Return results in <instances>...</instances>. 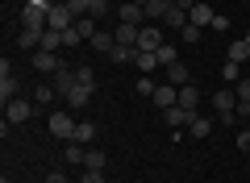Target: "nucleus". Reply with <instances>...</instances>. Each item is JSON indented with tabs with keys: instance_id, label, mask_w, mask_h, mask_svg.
<instances>
[{
	"instance_id": "nucleus-36",
	"label": "nucleus",
	"mask_w": 250,
	"mask_h": 183,
	"mask_svg": "<svg viewBox=\"0 0 250 183\" xmlns=\"http://www.w3.org/2000/svg\"><path fill=\"white\" fill-rule=\"evenodd\" d=\"M108 9H113V4H104V0H92V13H88V17H108Z\"/></svg>"
},
{
	"instance_id": "nucleus-10",
	"label": "nucleus",
	"mask_w": 250,
	"mask_h": 183,
	"mask_svg": "<svg viewBox=\"0 0 250 183\" xmlns=\"http://www.w3.org/2000/svg\"><path fill=\"white\" fill-rule=\"evenodd\" d=\"M150 100H154L159 108H175V104H179V87H175V83H159Z\"/></svg>"
},
{
	"instance_id": "nucleus-7",
	"label": "nucleus",
	"mask_w": 250,
	"mask_h": 183,
	"mask_svg": "<svg viewBox=\"0 0 250 183\" xmlns=\"http://www.w3.org/2000/svg\"><path fill=\"white\" fill-rule=\"evenodd\" d=\"M50 87L59 92V96H67V92L75 87V67H67V62H62V67H59V71L50 75Z\"/></svg>"
},
{
	"instance_id": "nucleus-37",
	"label": "nucleus",
	"mask_w": 250,
	"mask_h": 183,
	"mask_svg": "<svg viewBox=\"0 0 250 183\" xmlns=\"http://www.w3.org/2000/svg\"><path fill=\"white\" fill-rule=\"evenodd\" d=\"M221 79H225V83H238V62H225V67H221Z\"/></svg>"
},
{
	"instance_id": "nucleus-31",
	"label": "nucleus",
	"mask_w": 250,
	"mask_h": 183,
	"mask_svg": "<svg viewBox=\"0 0 250 183\" xmlns=\"http://www.w3.org/2000/svg\"><path fill=\"white\" fill-rule=\"evenodd\" d=\"M163 25H175V29H184V25H188V13L171 4V13H167V17H163Z\"/></svg>"
},
{
	"instance_id": "nucleus-12",
	"label": "nucleus",
	"mask_w": 250,
	"mask_h": 183,
	"mask_svg": "<svg viewBox=\"0 0 250 183\" xmlns=\"http://www.w3.org/2000/svg\"><path fill=\"white\" fill-rule=\"evenodd\" d=\"M192 117H196V113H188V108H179V104H175V108H163V121H167L175 133L184 129V125H192Z\"/></svg>"
},
{
	"instance_id": "nucleus-43",
	"label": "nucleus",
	"mask_w": 250,
	"mask_h": 183,
	"mask_svg": "<svg viewBox=\"0 0 250 183\" xmlns=\"http://www.w3.org/2000/svg\"><path fill=\"white\" fill-rule=\"evenodd\" d=\"M42 183H67V175H62V171H50V175H46Z\"/></svg>"
},
{
	"instance_id": "nucleus-3",
	"label": "nucleus",
	"mask_w": 250,
	"mask_h": 183,
	"mask_svg": "<svg viewBox=\"0 0 250 183\" xmlns=\"http://www.w3.org/2000/svg\"><path fill=\"white\" fill-rule=\"evenodd\" d=\"M50 133L54 138H62V142H75V121H71V113H50Z\"/></svg>"
},
{
	"instance_id": "nucleus-23",
	"label": "nucleus",
	"mask_w": 250,
	"mask_h": 183,
	"mask_svg": "<svg viewBox=\"0 0 250 183\" xmlns=\"http://www.w3.org/2000/svg\"><path fill=\"white\" fill-rule=\"evenodd\" d=\"M96 29H100L96 17H80V21H75V34H80L83 42H92V34H96Z\"/></svg>"
},
{
	"instance_id": "nucleus-26",
	"label": "nucleus",
	"mask_w": 250,
	"mask_h": 183,
	"mask_svg": "<svg viewBox=\"0 0 250 183\" xmlns=\"http://www.w3.org/2000/svg\"><path fill=\"white\" fill-rule=\"evenodd\" d=\"M75 83H83V87H96V75H92V67H88V62H75Z\"/></svg>"
},
{
	"instance_id": "nucleus-30",
	"label": "nucleus",
	"mask_w": 250,
	"mask_h": 183,
	"mask_svg": "<svg viewBox=\"0 0 250 183\" xmlns=\"http://www.w3.org/2000/svg\"><path fill=\"white\" fill-rule=\"evenodd\" d=\"M83 154H88V150H83L80 142H67V150H62V158H67V163H80V166H83Z\"/></svg>"
},
{
	"instance_id": "nucleus-46",
	"label": "nucleus",
	"mask_w": 250,
	"mask_h": 183,
	"mask_svg": "<svg viewBox=\"0 0 250 183\" xmlns=\"http://www.w3.org/2000/svg\"><path fill=\"white\" fill-rule=\"evenodd\" d=\"M104 4H113V0H104Z\"/></svg>"
},
{
	"instance_id": "nucleus-45",
	"label": "nucleus",
	"mask_w": 250,
	"mask_h": 183,
	"mask_svg": "<svg viewBox=\"0 0 250 183\" xmlns=\"http://www.w3.org/2000/svg\"><path fill=\"white\" fill-rule=\"evenodd\" d=\"M0 183H9V175H4V179H0Z\"/></svg>"
},
{
	"instance_id": "nucleus-13",
	"label": "nucleus",
	"mask_w": 250,
	"mask_h": 183,
	"mask_svg": "<svg viewBox=\"0 0 250 183\" xmlns=\"http://www.w3.org/2000/svg\"><path fill=\"white\" fill-rule=\"evenodd\" d=\"M138 34H142V25H125V21H117V25H113L117 46H138Z\"/></svg>"
},
{
	"instance_id": "nucleus-20",
	"label": "nucleus",
	"mask_w": 250,
	"mask_h": 183,
	"mask_svg": "<svg viewBox=\"0 0 250 183\" xmlns=\"http://www.w3.org/2000/svg\"><path fill=\"white\" fill-rule=\"evenodd\" d=\"M167 83H175V87L192 83V71H188L184 62H171V67H167Z\"/></svg>"
},
{
	"instance_id": "nucleus-4",
	"label": "nucleus",
	"mask_w": 250,
	"mask_h": 183,
	"mask_svg": "<svg viewBox=\"0 0 250 183\" xmlns=\"http://www.w3.org/2000/svg\"><path fill=\"white\" fill-rule=\"evenodd\" d=\"M71 25H75V13L67 9V4H54L50 17H46V29H59V34H67Z\"/></svg>"
},
{
	"instance_id": "nucleus-2",
	"label": "nucleus",
	"mask_w": 250,
	"mask_h": 183,
	"mask_svg": "<svg viewBox=\"0 0 250 183\" xmlns=\"http://www.w3.org/2000/svg\"><path fill=\"white\" fill-rule=\"evenodd\" d=\"M34 100H25V96H13L9 104H4V121H13V125H21V121H29L34 117Z\"/></svg>"
},
{
	"instance_id": "nucleus-33",
	"label": "nucleus",
	"mask_w": 250,
	"mask_h": 183,
	"mask_svg": "<svg viewBox=\"0 0 250 183\" xmlns=\"http://www.w3.org/2000/svg\"><path fill=\"white\" fill-rule=\"evenodd\" d=\"M54 96H59V92H54V87H46V83H42V87H38V92H34V104H38V108H46V104H50Z\"/></svg>"
},
{
	"instance_id": "nucleus-16",
	"label": "nucleus",
	"mask_w": 250,
	"mask_h": 183,
	"mask_svg": "<svg viewBox=\"0 0 250 183\" xmlns=\"http://www.w3.org/2000/svg\"><path fill=\"white\" fill-rule=\"evenodd\" d=\"M213 17H217V13L208 9V0H196V4H192V13H188V21H192V25H213Z\"/></svg>"
},
{
	"instance_id": "nucleus-22",
	"label": "nucleus",
	"mask_w": 250,
	"mask_h": 183,
	"mask_svg": "<svg viewBox=\"0 0 250 183\" xmlns=\"http://www.w3.org/2000/svg\"><path fill=\"white\" fill-rule=\"evenodd\" d=\"M138 59V46H113L108 50V62H134Z\"/></svg>"
},
{
	"instance_id": "nucleus-19",
	"label": "nucleus",
	"mask_w": 250,
	"mask_h": 183,
	"mask_svg": "<svg viewBox=\"0 0 250 183\" xmlns=\"http://www.w3.org/2000/svg\"><path fill=\"white\" fill-rule=\"evenodd\" d=\"M62 100H67V104H71V108H83V104H88V100H92V87L75 83V87H71V92H67V96H62Z\"/></svg>"
},
{
	"instance_id": "nucleus-6",
	"label": "nucleus",
	"mask_w": 250,
	"mask_h": 183,
	"mask_svg": "<svg viewBox=\"0 0 250 183\" xmlns=\"http://www.w3.org/2000/svg\"><path fill=\"white\" fill-rule=\"evenodd\" d=\"M13 96H17V75H13L9 59H4V62H0V104H9Z\"/></svg>"
},
{
	"instance_id": "nucleus-1",
	"label": "nucleus",
	"mask_w": 250,
	"mask_h": 183,
	"mask_svg": "<svg viewBox=\"0 0 250 183\" xmlns=\"http://www.w3.org/2000/svg\"><path fill=\"white\" fill-rule=\"evenodd\" d=\"M50 9H54V0H25V9H21V25H25V29H46Z\"/></svg>"
},
{
	"instance_id": "nucleus-28",
	"label": "nucleus",
	"mask_w": 250,
	"mask_h": 183,
	"mask_svg": "<svg viewBox=\"0 0 250 183\" xmlns=\"http://www.w3.org/2000/svg\"><path fill=\"white\" fill-rule=\"evenodd\" d=\"M138 67H142V75H146V71H154V67H163V62H159V54H150V50H138Z\"/></svg>"
},
{
	"instance_id": "nucleus-44",
	"label": "nucleus",
	"mask_w": 250,
	"mask_h": 183,
	"mask_svg": "<svg viewBox=\"0 0 250 183\" xmlns=\"http://www.w3.org/2000/svg\"><path fill=\"white\" fill-rule=\"evenodd\" d=\"M134 4H142V9H146V4H150V0H134Z\"/></svg>"
},
{
	"instance_id": "nucleus-17",
	"label": "nucleus",
	"mask_w": 250,
	"mask_h": 183,
	"mask_svg": "<svg viewBox=\"0 0 250 183\" xmlns=\"http://www.w3.org/2000/svg\"><path fill=\"white\" fill-rule=\"evenodd\" d=\"M167 13H171V0H150V4H146V21H154V25H163Z\"/></svg>"
},
{
	"instance_id": "nucleus-11",
	"label": "nucleus",
	"mask_w": 250,
	"mask_h": 183,
	"mask_svg": "<svg viewBox=\"0 0 250 183\" xmlns=\"http://www.w3.org/2000/svg\"><path fill=\"white\" fill-rule=\"evenodd\" d=\"M29 62H34L42 75H54V71L62 67V59H59V54H50V50H34V59H29Z\"/></svg>"
},
{
	"instance_id": "nucleus-14",
	"label": "nucleus",
	"mask_w": 250,
	"mask_h": 183,
	"mask_svg": "<svg viewBox=\"0 0 250 183\" xmlns=\"http://www.w3.org/2000/svg\"><path fill=\"white\" fill-rule=\"evenodd\" d=\"M179 108L200 113V87H196V83H184V87H179Z\"/></svg>"
},
{
	"instance_id": "nucleus-8",
	"label": "nucleus",
	"mask_w": 250,
	"mask_h": 183,
	"mask_svg": "<svg viewBox=\"0 0 250 183\" xmlns=\"http://www.w3.org/2000/svg\"><path fill=\"white\" fill-rule=\"evenodd\" d=\"M163 42H167V38H163L159 25H142V34H138V50H150V54H154Z\"/></svg>"
},
{
	"instance_id": "nucleus-40",
	"label": "nucleus",
	"mask_w": 250,
	"mask_h": 183,
	"mask_svg": "<svg viewBox=\"0 0 250 183\" xmlns=\"http://www.w3.org/2000/svg\"><path fill=\"white\" fill-rule=\"evenodd\" d=\"M233 113H238V121H250V100H238V108H233Z\"/></svg>"
},
{
	"instance_id": "nucleus-9",
	"label": "nucleus",
	"mask_w": 250,
	"mask_h": 183,
	"mask_svg": "<svg viewBox=\"0 0 250 183\" xmlns=\"http://www.w3.org/2000/svg\"><path fill=\"white\" fill-rule=\"evenodd\" d=\"M117 21H125V25H142L146 9H142V4H134V0H125V4H117Z\"/></svg>"
},
{
	"instance_id": "nucleus-18",
	"label": "nucleus",
	"mask_w": 250,
	"mask_h": 183,
	"mask_svg": "<svg viewBox=\"0 0 250 183\" xmlns=\"http://www.w3.org/2000/svg\"><path fill=\"white\" fill-rule=\"evenodd\" d=\"M117 46V38H113V29H96L92 34V50H100V54H108Z\"/></svg>"
},
{
	"instance_id": "nucleus-27",
	"label": "nucleus",
	"mask_w": 250,
	"mask_h": 183,
	"mask_svg": "<svg viewBox=\"0 0 250 183\" xmlns=\"http://www.w3.org/2000/svg\"><path fill=\"white\" fill-rule=\"evenodd\" d=\"M92 138H96V125H92V121H80V125H75V142H80V146H88Z\"/></svg>"
},
{
	"instance_id": "nucleus-48",
	"label": "nucleus",
	"mask_w": 250,
	"mask_h": 183,
	"mask_svg": "<svg viewBox=\"0 0 250 183\" xmlns=\"http://www.w3.org/2000/svg\"><path fill=\"white\" fill-rule=\"evenodd\" d=\"M246 42H250V34H246Z\"/></svg>"
},
{
	"instance_id": "nucleus-49",
	"label": "nucleus",
	"mask_w": 250,
	"mask_h": 183,
	"mask_svg": "<svg viewBox=\"0 0 250 183\" xmlns=\"http://www.w3.org/2000/svg\"><path fill=\"white\" fill-rule=\"evenodd\" d=\"M246 125H250V121H246Z\"/></svg>"
},
{
	"instance_id": "nucleus-35",
	"label": "nucleus",
	"mask_w": 250,
	"mask_h": 183,
	"mask_svg": "<svg viewBox=\"0 0 250 183\" xmlns=\"http://www.w3.org/2000/svg\"><path fill=\"white\" fill-rule=\"evenodd\" d=\"M233 142H238L242 154H250V125H246V129H238V138H233Z\"/></svg>"
},
{
	"instance_id": "nucleus-5",
	"label": "nucleus",
	"mask_w": 250,
	"mask_h": 183,
	"mask_svg": "<svg viewBox=\"0 0 250 183\" xmlns=\"http://www.w3.org/2000/svg\"><path fill=\"white\" fill-rule=\"evenodd\" d=\"M213 108H217V117H225V113L238 108V92H233V83H225V87L213 92Z\"/></svg>"
},
{
	"instance_id": "nucleus-29",
	"label": "nucleus",
	"mask_w": 250,
	"mask_h": 183,
	"mask_svg": "<svg viewBox=\"0 0 250 183\" xmlns=\"http://www.w3.org/2000/svg\"><path fill=\"white\" fill-rule=\"evenodd\" d=\"M242 59H250V42H246V38L229 46V62H238V67H242Z\"/></svg>"
},
{
	"instance_id": "nucleus-15",
	"label": "nucleus",
	"mask_w": 250,
	"mask_h": 183,
	"mask_svg": "<svg viewBox=\"0 0 250 183\" xmlns=\"http://www.w3.org/2000/svg\"><path fill=\"white\" fill-rule=\"evenodd\" d=\"M42 34H46V29H25V25H21L17 29V46H21V50H42Z\"/></svg>"
},
{
	"instance_id": "nucleus-41",
	"label": "nucleus",
	"mask_w": 250,
	"mask_h": 183,
	"mask_svg": "<svg viewBox=\"0 0 250 183\" xmlns=\"http://www.w3.org/2000/svg\"><path fill=\"white\" fill-rule=\"evenodd\" d=\"M233 92H238V100H250V79H242V83H233Z\"/></svg>"
},
{
	"instance_id": "nucleus-21",
	"label": "nucleus",
	"mask_w": 250,
	"mask_h": 183,
	"mask_svg": "<svg viewBox=\"0 0 250 183\" xmlns=\"http://www.w3.org/2000/svg\"><path fill=\"white\" fill-rule=\"evenodd\" d=\"M188 133H192V138H208V133H213V121H208L205 113H196L192 125H188Z\"/></svg>"
},
{
	"instance_id": "nucleus-39",
	"label": "nucleus",
	"mask_w": 250,
	"mask_h": 183,
	"mask_svg": "<svg viewBox=\"0 0 250 183\" xmlns=\"http://www.w3.org/2000/svg\"><path fill=\"white\" fill-rule=\"evenodd\" d=\"M80 42H83V38H80V34H75V25H71V29H67V34H62V46H80Z\"/></svg>"
},
{
	"instance_id": "nucleus-32",
	"label": "nucleus",
	"mask_w": 250,
	"mask_h": 183,
	"mask_svg": "<svg viewBox=\"0 0 250 183\" xmlns=\"http://www.w3.org/2000/svg\"><path fill=\"white\" fill-rule=\"evenodd\" d=\"M154 54H159V62H163V67H171V62H179V54H175V46H171V42H163V46H159Z\"/></svg>"
},
{
	"instance_id": "nucleus-34",
	"label": "nucleus",
	"mask_w": 250,
	"mask_h": 183,
	"mask_svg": "<svg viewBox=\"0 0 250 183\" xmlns=\"http://www.w3.org/2000/svg\"><path fill=\"white\" fill-rule=\"evenodd\" d=\"M179 38H184L188 46H192V42H200V25H192V21H188V25L179 29Z\"/></svg>"
},
{
	"instance_id": "nucleus-24",
	"label": "nucleus",
	"mask_w": 250,
	"mask_h": 183,
	"mask_svg": "<svg viewBox=\"0 0 250 183\" xmlns=\"http://www.w3.org/2000/svg\"><path fill=\"white\" fill-rule=\"evenodd\" d=\"M104 163H108V154H100V150H88L83 154V171H104Z\"/></svg>"
},
{
	"instance_id": "nucleus-42",
	"label": "nucleus",
	"mask_w": 250,
	"mask_h": 183,
	"mask_svg": "<svg viewBox=\"0 0 250 183\" xmlns=\"http://www.w3.org/2000/svg\"><path fill=\"white\" fill-rule=\"evenodd\" d=\"M80 183H104V171H83Z\"/></svg>"
},
{
	"instance_id": "nucleus-47",
	"label": "nucleus",
	"mask_w": 250,
	"mask_h": 183,
	"mask_svg": "<svg viewBox=\"0 0 250 183\" xmlns=\"http://www.w3.org/2000/svg\"><path fill=\"white\" fill-rule=\"evenodd\" d=\"M54 4H62V0H54Z\"/></svg>"
},
{
	"instance_id": "nucleus-25",
	"label": "nucleus",
	"mask_w": 250,
	"mask_h": 183,
	"mask_svg": "<svg viewBox=\"0 0 250 183\" xmlns=\"http://www.w3.org/2000/svg\"><path fill=\"white\" fill-rule=\"evenodd\" d=\"M42 50H50V54L62 50V34H59V29H46V34H42Z\"/></svg>"
},
{
	"instance_id": "nucleus-38",
	"label": "nucleus",
	"mask_w": 250,
	"mask_h": 183,
	"mask_svg": "<svg viewBox=\"0 0 250 183\" xmlns=\"http://www.w3.org/2000/svg\"><path fill=\"white\" fill-rule=\"evenodd\" d=\"M154 87H159V83H154V79H146V75L138 79V92H142V96H154Z\"/></svg>"
}]
</instances>
